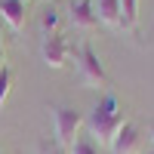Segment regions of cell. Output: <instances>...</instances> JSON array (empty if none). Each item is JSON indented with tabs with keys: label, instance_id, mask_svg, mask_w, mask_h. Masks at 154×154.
<instances>
[{
	"label": "cell",
	"instance_id": "cell-2",
	"mask_svg": "<svg viewBox=\"0 0 154 154\" xmlns=\"http://www.w3.org/2000/svg\"><path fill=\"white\" fill-rule=\"evenodd\" d=\"M77 74H80V83L86 89H105L108 86L105 65H102V59L96 56V49L89 43H80V49H77Z\"/></svg>",
	"mask_w": 154,
	"mask_h": 154
},
{
	"label": "cell",
	"instance_id": "cell-3",
	"mask_svg": "<svg viewBox=\"0 0 154 154\" xmlns=\"http://www.w3.org/2000/svg\"><path fill=\"white\" fill-rule=\"evenodd\" d=\"M83 126V114L77 108H56L53 111V133H56V145L59 148H71V142L77 139V133H80Z\"/></svg>",
	"mask_w": 154,
	"mask_h": 154
},
{
	"label": "cell",
	"instance_id": "cell-1",
	"mask_svg": "<svg viewBox=\"0 0 154 154\" xmlns=\"http://www.w3.org/2000/svg\"><path fill=\"white\" fill-rule=\"evenodd\" d=\"M123 123H126V117H123V108H120V102L114 99L111 93L99 102V105L93 108V114L86 117V126H89V133H93L102 145H111L114 142V136H117L120 130H123Z\"/></svg>",
	"mask_w": 154,
	"mask_h": 154
},
{
	"label": "cell",
	"instance_id": "cell-16",
	"mask_svg": "<svg viewBox=\"0 0 154 154\" xmlns=\"http://www.w3.org/2000/svg\"><path fill=\"white\" fill-rule=\"evenodd\" d=\"M148 154H154V151H148Z\"/></svg>",
	"mask_w": 154,
	"mask_h": 154
},
{
	"label": "cell",
	"instance_id": "cell-11",
	"mask_svg": "<svg viewBox=\"0 0 154 154\" xmlns=\"http://www.w3.org/2000/svg\"><path fill=\"white\" fill-rule=\"evenodd\" d=\"M9 86H12V71L3 65V68H0V105L6 102V96H9Z\"/></svg>",
	"mask_w": 154,
	"mask_h": 154
},
{
	"label": "cell",
	"instance_id": "cell-5",
	"mask_svg": "<svg viewBox=\"0 0 154 154\" xmlns=\"http://www.w3.org/2000/svg\"><path fill=\"white\" fill-rule=\"evenodd\" d=\"M68 19L74 28H80V31H93L96 25H99V16H96V6H93V0H71V12H68Z\"/></svg>",
	"mask_w": 154,
	"mask_h": 154
},
{
	"label": "cell",
	"instance_id": "cell-17",
	"mask_svg": "<svg viewBox=\"0 0 154 154\" xmlns=\"http://www.w3.org/2000/svg\"><path fill=\"white\" fill-rule=\"evenodd\" d=\"M40 154H43V151H40Z\"/></svg>",
	"mask_w": 154,
	"mask_h": 154
},
{
	"label": "cell",
	"instance_id": "cell-12",
	"mask_svg": "<svg viewBox=\"0 0 154 154\" xmlns=\"http://www.w3.org/2000/svg\"><path fill=\"white\" fill-rule=\"evenodd\" d=\"M56 22H59V16H56V9H53V6H46V9H43V19H40V25H43V31L49 34V31L56 28Z\"/></svg>",
	"mask_w": 154,
	"mask_h": 154
},
{
	"label": "cell",
	"instance_id": "cell-7",
	"mask_svg": "<svg viewBox=\"0 0 154 154\" xmlns=\"http://www.w3.org/2000/svg\"><path fill=\"white\" fill-rule=\"evenodd\" d=\"M0 19L12 31H22V25H25V0H0Z\"/></svg>",
	"mask_w": 154,
	"mask_h": 154
},
{
	"label": "cell",
	"instance_id": "cell-15",
	"mask_svg": "<svg viewBox=\"0 0 154 154\" xmlns=\"http://www.w3.org/2000/svg\"><path fill=\"white\" fill-rule=\"evenodd\" d=\"M49 154H65V151H62V148H53V151H49Z\"/></svg>",
	"mask_w": 154,
	"mask_h": 154
},
{
	"label": "cell",
	"instance_id": "cell-13",
	"mask_svg": "<svg viewBox=\"0 0 154 154\" xmlns=\"http://www.w3.org/2000/svg\"><path fill=\"white\" fill-rule=\"evenodd\" d=\"M0 68H3V40H0Z\"/></svg>",
	"mask_w": 154,
	"mask_h": 154
},
{
	"label": "cell",
	"instance_id": "cell-4",
	"mask_svg": "<svg viewBox=\"0 0 154 154\" xmlns=\"http://www.w3.org/2000/svg\"><path fill=\"white\" fill-rule=\"evenodd\" d=\"M68 40L62 37L59 31H53V34H43V43H40V56H43V62L49 68H62L68 62Z\"/></svg>",
	"mask_w": 154,
	"mask_h": 154
},
{
	"label": "cell",
	"instance_id": "cell-9",
	"mask_svg": "<svg viewBox=\"0 0 154 154\" xmlns=\"http://www.w3.org/2000/svg\"><path fill=\"white\" fill-rule=\"evenodd\" d=\"M136 22H139V0H120V25L133 31Z\"/></svg>",
	"mask_w": 154,
	"mask_h": 154
},
{
	"label": "cell",
	"instance_id": "cell-10",
	"mask_svg": "<svg viewBox=\"0 0 154 154\" xmlns=\"http://www.w3.org/2000/svg\"><path fill=\"white\" fill-rule=\"evenodd\" d=\"M71 154H99V148H96V142L89 136H77L71 142Z\"/></svg>",
	"mask_w": 154,
	"mask_h": 154
},
{
	"label": "cell",
	"instance_id": "cell-8",
	"mask_svg": "<svg viewBox=\"0 0 154 154\" xmlns=\"http://www.w3.org/2000/svg\"><path fill=\"white\" fill-rule=\"evenodd\" d=\"M96 16L108 28H120V0H93Z\"/></svg>",
	"mask_w": 154,
	"mask_h": 154
},
{
	"label": "cell",
	"instance_id": "cell-6",
	"mask_svg": "<svg viewBox=\"0 0 154 154\" xmlns=\"http://www.w3.org/2000/svg\"><path fill=\"white\" fill-rule=\"evenodd\" d=\"M139 142H142L139 130L133 123H123V130L114 136V142H111V151L114 154H139Z\"/></svg>",
	"mask_w": 154,
	"mask_h": 154
},
{
	"label": "cell",
	"instance_id": "cell-14",
	"mask_svg": "<svg viewBox=\"0 0 154 154\" xmlns=\"http://www.w3.org/2000/svg\"><path fill=\"white\" fill-rule=\"evenodd\" d=\"M148 133H151V142H154V123H151V126H148Z\"/></svg>",
	"mask_w": 154,
	"mask_h": 154
}]
</instances>
